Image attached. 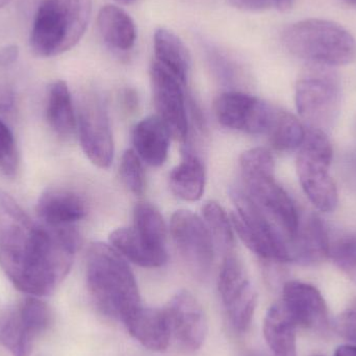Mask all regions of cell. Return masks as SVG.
Wrapping results in <instances>:
<instances>
[{"mask_svg": "<svg viewBox=\"0 0 356 356\" xmlns=\"http://www.w3.org/2000/svg\"><path fill=\"white\" fill-rule=\"evenodd\" d=\"M79 243L74 226L33 221L0 190V267L15 288L31 296H49L70 272Z\"/></svg>", "mask_w": 356, "mask_h": 356, "instance_id": "6da1fadb", "label": "cell"}, {"mask_svg": "<svg viewBox=\"0 0 356 356\" xmlns=\"http://www.w3.org/2000/svg\"><path fill=\"white\" fill-rule=\"evenodd\" d=\"M86 278L94 303L108 317L123 322L142 305L133 271L110 245L96 242L89 247Z\"/></svg>", "mask_w": 356, "mask_h": 356, "instance_id": "7a4b0ae2", "label": "cell"}, {"mask_svg": "<svg viewBox=\"0 0 356 356\" xmlns=\"http://www.w3.org/2000/svg\"><path fill=\"white\" fill-rule=\"evenodd\" d=\"M282 44L297 58L318 66H344L356 60V40L346 29L322 19L299 21L284 29Z\"/></svg>", "mask_w": 356, "mask_h": 356, "instance_id": "3957f363", "label": "cell"}, {"mask_svg": "<svg viewBox=\"0 0 356 356\" xmlns=\"http://www.w3.org/2000/svg\"><path fill=\"white\" fill-rule=\"evenodd\" d=\"M92 0H43L31 29V46L37 56H58L74 47L87 29Z\"/></svg>", "mask_w": 356, "mask_h": 356, "instance_id": "277c9868", "label": "cell"}, {"mask_svg": "<svg viewBox=\"0 0 356 356\" xmlns=\"http://www.w3.org/2000/svg\"><path fill=\"white\" fill-rule=\"evenodd\" d=\"M334 150L324 131L309 127L299 147L296 168L299 181L311 202L323 213L338 205L336 182L330 175Z\"/></svg>", "mask_w": 356, "mask_h": 356, "instance_id": "5b68a950", "label": "cell"}, {"mask_svg": "<svg viewBox=\"0 0 356 356\" xmlns=\"http://www.w3.org/2000/svg\"><path fill=\"white\" fill-rule=\"evenodd\" d=\"M230 196L236 207L230 213V221L241 241L263 259L292 263L288 241L255 204L246 191L232 188Z\"/></svg>", "mask_w": 356, "mask_h": 356, "instance_id": "8992f818", "label": "cell"}, {"mask_svg": "<svg viewBox=\"0 0 356 356\" xmlns=\"http://www.w3.org/2000/svg\"><path fill=\"white\" fill-rule=\"evenodd\" d=\"M340 96L336 77L319 68L299 79L295 102L297 111L309 127L324 131L338 116Z\"/></svg>", "mask_w": 356, "mask_h": 356, "instance_id": "52a82bcc", "label": "cell"}, {"mask_svg": "<svg viewBox=\"0 0 356 356\" xmlns=\"http://www.w3.org/2000/svg\"><path fill=\"white\" fill-rule=\"evenodd\" d=\"M171 236L180 257L194 275L204 278L213 266L215 245L200 217L186 209L173 213Z\"/></svg>", "mask_w": 356, "mask_h": 356, "instance_id": "ba28073f", "label": "cell"}, {"mask_svg": "<svg viewBox=\"0 0 356 356\" xmlns=\"http://www.w3.org/2000/svg\"><path fill=\"white\" fill-rule=\"evenodd\" d=\"M79 141L87 158L100 169L110 168L114 160V141L108 111L95 94L83 98L77 118Z\"/></svg>", "mask_w": 356, "mask_h": 356, "instance_id": "9c48e42d", "label": "cell"}, {"mask_svg": "<svg viewBox=\"0 0 356 356\" xmlns=\"http://www.w3.org/2000/svg\"><path fill=\"white\" fill-rule=\"evenodd\" d=\"M218 288L234 330L246 332L257 307V293L249 282L242 261L232 253L225 255Z\"/></svg>", "mask_w": 356, "mask_h": 356, "instance_id": "30bf717a", "label": "cell"}, {"mask_svg": "<svg viewBox=\"0 0 356 356\" xmlns=\"http://www.w3.org/2000/svg\"><path fill=\"white\" fill-rule=\"evenodd\" d=\"M246 193L291 244L298 232L300 216L275 175L244 177Z\"/></svg>", "mask_w": 356, "mask_h": 356, "instance_id": "8fae6325", "label": "cell"}, {"mask_svg": "<svg viewBox=\"0 0 356 356\" xmlns=\"http://www.w3.org/2000/svg\"><path fill=\"white\" fill-rule=\"evenodd\" d=\"M275 108L267 102L241 92H227L218 97L216 116L223 127L251 135L268 134Z\"/></svg>", "mask_w": 356, "mask_h": 356, "instance_id": "7c38bea8", "label": "cell"}, {"mask_svg": "<svg viewBox=\"0 0 356 356\" xmlns=\"http://www.w3.org/2000/svg\"><path fill=\"white\" fill-rule=\"evenodd\" d=\"M150 79L158 116L167 125L171 136L182 141L188 129L184 83L154 60L150 68Z\"/></svg>", "mask_w": 356, "mask_h": 356, "instance_id": "4fadbf2b", "label": "cell"}, {"mask_svg": "<svg viewBox=\"0 0 356 356\" xmlns=\"http://www.w3.org/2000/svg\"><path fill=\"white\" fill-rule=\"evenodd\" d=\"M171 334L186 350H198L207 334V319L199 301L188 291H180L166 309Z\"/></svg>", "mask_w": 356, "mask_h": 356, "instance_id": "5bb4252c", "label": "cell"}, {"mask_svg": "<svg viewBox=\"0 0 356 356\" xmlns=\"http://www.w3.org/2000/svg\"><path fill=\"white\" fill-rule=\"evenodd\" d=\"M282 305L297 327L320 330L328 322V309L316 286L301 282H289L282 292Z\"/></svg>", "mask_w": 356, "mask_h": 356, "instance_id": "9a60e30c", "label": "cell"}, {"mask_svg": "<svg viewBox=\"0 0 356 356\" xmlns=\"http://www.w3.org/2000/svg\"><path fill=\"white\" fill-rule=\"evenodd\" d=\"M38 219L52 227L74 226L87 215V205L81 195L66 188H49L40 196Z\"/></svg>", "mask_w": 356, "mask_h": 356, "instance_id": "2e32d148", "label": "cell"}, {"mask_svg": "<svg viewBox=\"0 0 356 356\" xmlns=\"http://www.w3.org/2000/svg\"><path fill=\"white\" fill-rule=\"evenodd\" d=\"M134 339L146 348L163 351L170 343L171 330L164 309L138 307L123 321Z\"/></svg>", "mask_w": 356, "mask_h": 356, "instance_id": "e0dca14e", "label": "cell"}, {"mask_svg": "<svg viewBox=\"0 0 356 356\" xmlns=\"http://www.w3.org/2000/svg\"><path fill=\"white\" fill-rule=\"evenodd\" d=\"M330 242L323 222L316 215L300 219L298 232L291 242L292 263L311 265L327 259Z\"/></svg>", "mask_w": 356, "mask_h": 356, "instance_id": "ac0fdd59", "label": "cell"}, {"mask_svg": "<svg viewBox=\"0 0 356 356\" xmlns=\"http://www.w3.org/2000/svg\"><path fill=\"white\" fill-rule=\"evenodd\" d=\"M170 136V131L160 117L143 119L134 129L135 152L149 166H162L168 158Z\"/></svg>", "mask_w": 356, "mask_h": 356, "instance_id": "d6986e66", "label": "cell"}, {"mask_svg": "<svg viewBox=\"0 0 356 356\" xmlns=\"http://www.w3.org/2000/svg\"><path fill=\"white\" fill-rule=\"evenodd\" d=\"M98 29L106 45L119 51L134 47L137 29L131 17L119 6L108 4L99 10Z\"/></svg>", "mask_w": 356, "mask_h": 356, "instance_id": "ffe728a7", "label": "cell"}, {"mask_svg": "<svg viewBox=\"0 0 356 356\" xmlns=\"http://www.w3.org/2000/svg\"><path fill=\"white\" fill-rule=\"evenodd\" d=\"M296 328L282 303L270 307L264 321V336L273 356H297Z\"/></svg>", "mask_w": 356, "mask_h": 356, "instance_id": "44dd1931", "label": "cell"}, {"mask_svg": "<svg viewBox=\"0 0 356 356\" xmlns=\"http://www.w3.org/2000/svg\"><path fill=\"white\" fill-rule=\"evenodd\" d=\"M154 56V62L186 85L190 72V54L184 42L175 33L166 29H159L156 31Z\"/></svg>", "mask_w": 356, "mask_h": 356, "instance_id": "7402d4cb", "label": "cell"}, {"mask_svg": "<svg viewBox=\"0 0 356 356\" xmlns=\"http://www.w3.org/2000/svg\"><path fill=\"white\" fill-rule=\"evenodd\" d=\"M46 116L48 124L60 137L68 138L74 133L77 120L66 81H56L50 87Z\"/></svg>", "mask_w": 356, "mask_h": 356, "instance_id": "603a6c76", "label": "cell"}, {"mask_svg": "<svg viewBox=\"0 0 356 356\" xmlns=\"http://www.w3.org/2000/svg\"><path fill=\"white\" fill-rule=\"evenodd\" d=\"M110 243L123 257L144 268H158L168 259L167 251H156L146 246L133 228H118L110 236Z\"/></svg>", "mask_w": 356, "mask_h": 356, "instance_id": "cb8c5ba5", "label": "cell"}, {"mask_svg": "<svg viewBox=\"0 0 356 356\" xmlns=\"http://www.w3.org/2000/svg\"><path fill=\"white\" fill-rule=\"evenodd\" d=\"M172 192L182 200L198 201L205 188V170L197 156L188 154L169 177Z\"/></svg>", "mask_w": 356, "mask_h": 356, "instance_id": "d4e9b609", "label": "cell"}, {"mask_svg": "<svg viewBox=\"0 0 356 356\" xmlns=\"http://www.w3.org/2000/svg\"><path fill=\"white\" fill-rule=\"evenodd\" d=\"M140 240L152 250L167 251V227L162 213L154 205L141 202L134 211V227Z\"/></svg>", "mask_w": 356, "mask_h": 356, "instance_id": "484cf974", "label": "cell"}, {"mask_svg": "<svg viewBox=\"0 0 356 356\" xmlns=\"http://www.w3.org/2000/svg\"><path fill=\"white\" fill-rule=\"evenodd\" d=\"M305 134L307 131L302 123L294 115L284 111H276L267 135L276 150L292 152L300 147L305 141Z\"/></svg>", "mask_w": 356, "mask_h": 356, "instance_id": "4316f807", "label": "cell"}, {"mask_svg": "<svg viewBox=\"0 0 356 356\" xmlns=\"http://www.w3.org/2000/svg\"><path fill=\"white\" fill-rule=\"evenodd\" d=\"M204 223L213 238L215 249L227 255L232 253L234 238L230 218L217 202H207L202 209Z\"/></svg>", "mask_w": 356, "mask_h": 356, "instance_id": "83f0119b", "label": "cell"}, {"mask_svg": "<svg viewBox=\"0 0 356 356\" xmlns=\"http://www.w3.org/2000/svg\"><path fill=\"white\" fill-rule=\"evenodd\" d=\"M35 337L21 321L17 311L0 319V343L13 356H29Z\"/></svg>", "mask_w": 356, "mask_h": 356, "instance_id": "f1b7e54d", "label": "cell"}, {"mask_svg": "<svg viewBox=\"0 0 356 356\" xmlns=\"http://www.w3.org/2000/svg\"><path fill=\"white\" fill-rule=\"evenodd\" d=\"M21 321L35 338L46 332L52 322L49 307L37 297H27L16 309Z\"/></svg>", "mask_w": 356, "mask_h": 356, "instance_id": "f546056e", "label": "cell"}, {"mask_svg": "<svg viewBox=\"0 0 356 356\" xmlns=\"http://www.w3.org/2000/svg\"><path fill=\"white\" fill-rule=\"evenodd\" d=\"M120 177L124 186L133 194L142 195L145 188L143 166L141 159L134 149H129L122 156L120 164Z\"/></svg>", "mask_w": 356, "mask_h": 356, "instance_id": "4dcf8cb0", "label": "cell"}, {"mask_svg": "<svg viewBox=\"0 0 356 356\" xmlns=\"http://www.w3.org/2000/svg\"><path fill=\"white\" fill-rule=\"evenodd\" d=\"M243 177L274 175L275 161L269 150L265 148H253L244 152L240 159Z\"/></svg>", "mask_w": 356, "mask_h": 356, "instance_id": "1f68e13d", "label": "cell"}, {"mask_svg": "<svg viewBox=\"0 0 356 356\" xmlns=\"http://www.w3.org/2000/svg\"><path fill=\"white\" fill-rule=\"evenodd\" d=\"M343 271L356 278V234L345 236L330 244V255Z\"/></svg>", "mask_w": 356, "mask_h": 356, "instance_id": "d6a6232c", "label": "cell"}, {"mask_svg": "<svg viewBox=\"0 0 356 356\" xmlns=\"http://www.w3.org/2000/svg\"><path fill=\"white\" fill-rule=\"evenodd\" d=\"M19 160L14 136L6 123L0 120V172L14 177L18 171Z\"/></svg>", "mask_w": 356, "mask_h": 356, "instance_id": "836d02e7", "label": "cell"}, {"mask_svg": "<svg viewBox=\"0 0 356 356\" xmlns=\"http://www.w3.org/2000/svg\"><path fill=\"white\" fill-rule=\"evenodd\" d=\"M339 334L356 345V307L347 309L337 320Z\"/></svg>", "mask_w": 356, "mask_h": 356, "instance_id": "e575fe53", "label": "cell"}, {"mask_svg": "<svg viewBox=\"0 0 356 356\" xmlns=\"http://www.w3.org/2000/svg\"><path fill=\"white\" fill-rule=\"evenodd\" d=\"M232 6L246 12H263L274 6V0H228Z\"/></svg>", "mask_w": 356, "mask_h": 356, "instance_id": "d590c367", "label": "cell"}, {"mask_svg": "<svg viewBox=\"0 0 356 356\" xmlns=\"http://www.w3.org/2000/svg\"><path fill=\"white\" fill-rule=\"evenodd\" d=\"M15 104V95L8 83L0 79V113L12 110Z\"/></svg>", "mask_w": 356, "mask_h": 356, "instance_id": "8d00e7d4", "label": "cell"}, {"mask_svg": "<svg viewBox=\"0 0 356 356\" xmlns=\"http://www.w3.org/2000/svg\"><path fill=\"white\" fill-rule=\"evenodd\" d=\"M19 56V49L16 45H8L0 49V66L6 67L14 64Z\"/></svg>", "mask_w": 356, "mask_h": 356, "instance_id": "74e56055", "label": "cell"}, {"mask_svg": "<svg viewBox=\"0 0 356 356\" xmlns=\"http://www.w3.org/2000/svg\"><path fill=\"white\" fill-rule=\"evenodd\" d=\"M334 356H356V345H342L338 347Z\"/></svg>", "mask_w": 356, "mask_h": 356, "instance_id": "f35d334b", "label": "cell"}, {"mask_svg": "<svg viewBox=\"0 0 356 356\" xmlns=\"http://www.w3.org/2000/svg\"><path fill=\"white\" fill-rule=\"evenodd\" d=\"M294 0H274V6L280 12H288L292 8Z\"/></svg>", "mask_w": 356, "mask_h": 356, "instance_id": "ab89813d", "label": "cell"}, {"mask_svg": "<svg viewBox=\"0 0 356 356\" xmlns=\"http://www.w3.org/2000/svg\"><path fill=\"white\" fill-rule=\"evenodd\" d=\"M115 1L119 2V3L122 4H131L134 2L137 1V0H115Z\"/></svg>", "mask_w": 356, "mask_h": 356, "instance_id": "60d3db41", "label": "cell"}, {"mask_svg": "<svg viewBox=\"0 0 356 356\" xmlns=\"http://www.w3.org/2000/svg\"><path fill=\"white\" fill-rule=\"evenodd\" d=\"M10 1H12V0H0V8L6 6V4L10 3Z\"/></svg>", "mask_w": 356, "mask_h": 356, "instance_id": "b9f144b4", "label": "cell"}, {"mask_svg": "<svg viewBox=\"0 0 356 356\" xmlns=\"http://www.w3.org/2000/svg\"><path fill=\"white\" fill-rule=\"evenodd\" d=\"M344 1L350 4V6H356V0H344Z\"/></svg>", "mask_w": 356, "mask_h": 356, "instance_id": "7bdbcfd3", "label": "cell"}, {"mask_svg": "<svg viewBox=\"0 0 356 356\" xmlns=\"http://www.w3.org/2000/svg\"><path fill=\"white\" fill-rule=\"evenodd\" d=\"M247 356H265V355H261V353H251L250 355H248Z\"/></svg>", "mask_w": 356, "mask_h": 356, "instance_id": "ee69618b", "label": "cell"}, {"mask_svg": "<svg viewBox=\"0 0 356 356\" xmlns=\"http://www.w3.org/2000/svg\"><path fill=\"white\" fill-rule=\"evenodd\" d=\"M314 356H323V355H314Z\"/></svg>", "mask_w": 356, "mask_h": 356, "instance_id": "f6af8a7d", "label": "cell"}]
</instances>
